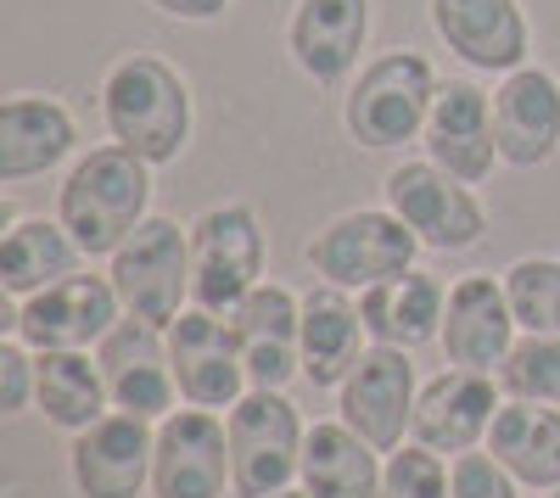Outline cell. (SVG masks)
Wrapping results in <instances>:
<instances>
[{"instance_id": "obj_4", "label": "cell", "mask_w": 560, "mask_h": 498, "mask_svg": "<svg viewBox=\"0 0 560 498\" xmlns=\"http://www.w3.org/2000/svg\"><path fill=\"white\" fill-rule=\"evenodd\" d=\"M303 420L275 387H253L230 410V493L275 498L303 476Z\"/></svg>"}, {"instance_id": "obj_3", "label": "cell", "mask_w": 560, "mask_h": 498, "mask_svg": "<svg viewBox=\"0 0 560 498\" xmlns=\"http://www.w3.org/2000/svg\"><path fill=\"white\" fill-rule=\"evenodd\" d=\"M432 102H438L432 62L420 51H387V57L359 68V79L348 90V107H342V123L359 146L393 152V146L415 141V134H427Z\"/></svg>"}, {"instance_id": "obj_30", "label": "cell", "mask_w": 560, "mask_h": 498, "mask_svg": "<svg viewBox=\"0 0 560 498\" xmlns=\"http://www.w3.org/2000/svg\"><path fill=\"white\" fill-rule=\"evenodd\" d=\"M499 387L522 403H560V336H522L499 365Z\"/></svg>"}, {"instance_id": "obj_31", "label": "cell", "mask_w": 560, "mask_h": 498, "mask_svg": "<svg viewBox=\"0 0 560 498\" xmlns=\"http://www.w3.org/2000/svg\"><path fill=\"white\" fill-rule=\"evenodd\" d=\"M382 498H448V471L432 448H398L382 471Z\"/></svg>"}, {"instance_id": "obj_34", "label": "cell", "mask_w": 560, "mask_h": 498, "mask_svg": "<svg viewBox=\"0 0 560 498\" xmlns=\"http://www.w3.org/2000/svg\"><path fill=\"white\" fill-rule=\"evenodd\" d=\"M152 7L179 17V23H213V17H224L230 0H152Z\"/></svg>"}, {"instance_id": "obj_25", "label": "cell", "mask_w": 560, "mask_h": 498, "mask_svg": "<svg viewBox=\"0 0 560 498\" xmlns=\"http://www.w3.org/2000/svg\"><path fill=\"white\" fill-rule=\"evenodd\" d=\"M303 493L308 498H382V465L348 420H325L303 437Z\"/></svg>"}, {"instance_id": "obj_10", "label": "cell", "mask_w": 560, "mask_h": 498, "mask_svg": "<svg viewBox=\"0 0 560 498\" xmlns=\"http://www.w3.org/2000/svg\"><path fill=\"white\" fill-rule=\"evenodd\" d=\"M168 358H174V381L179 398L191 410H236L247 398V365H242V347L230 320L208 308H191L168 325Z\"/></svg>"}, {"instance_id": "obj_33", "label": "cell", "mask_w": 560, "mask_h": 498, "mask_svg": "<svg viewBox=\"0 0 560 498\" xmlns=\"http://www.w3.org/2000/svg\"><path fill=\"white\" fill-rule=\"evenodd\" d=\"M34 398V358L23 353V342H0V415H23Z\"/></svg>"}, {"instance_id": "obj_19", "label": "cell", "mask_w": 560, "mask_h": 498, "mask_svg": "<svg viewBox=\"0 0 560 498\" xmlns=\"http://www.w3.org/2000/svg\"><path fill=\"white\" fill-rule=\"evenodd\" d=\"M443 353L454 370H493L510 358L516 347V313H510V297L493 275H465L454 292H448V308H443Z\"/></svg>"}, {"instance_id": "obj_35", "label": "cell", "mask_w": 560, "mask_h": 498, "mask_svg": "<svg viewBox=\"0 0 560 498\" xmlns=\"http://www.w3.org/2000/svg\"><path fill=\"white\" fill-rule=\"evenodd\" d=\"M275 498H308V493H292V487H287V493H275Z\"/></svg>"}, {"instance_id": "obj_7", "label": "cell", "mask_w": 560, "mask_h": 498, "mask_svg": "<svg viewBox=\"0 0 560 498\" xmlns=\"http://www.w3.org/2000/svg\"><path fill=\"white\" fill-rule=\"evenodd\" d=\"M135 320L174 325L179 303L191 297V230H179L174 218H147L140 230L113 252V275Z\"/></svg>"}, {"instance_id": "obj_29", "label": "cell", "mask_w": 560, "mask_h": 498, "mask_svg": "<svg viewBox=\"0 0 560 498\" xmlns=\"http://www.w3.org/2000/svg\"><path fill=\"white\" fill-rule=\"evenodd\" d=\"M504 297L527 336H560V258H522L504 275Z\"/></svg>"}, {"instance_id": "obj_20", "label": "cell", "mask_w": 560, "mask_h": 498, "mask_svg": "<svg viewBox=\"0 0 560 498\" xmlns=\"http://www.w3.org/2000/svg\"><path fill=\"white\" fill-rule=\"evenodd\" d=\"M493 415H499V398L482 370H443L438 381L420 387L409 431L432 454H465V448H477L488 437Z\"/></svg>"}, {"instance_id": "obj_6", "label": "cell", "mask_w": 560, "mask_h": 498, "mask_svg": "<svg viewBox=\"0 0 560 498\" xmlns=\"http://www.w3.org/2000/svg\"><path fill=\"white\" fill-rule=\"evenodd\" d=\"M264 275V230L247 202L208 208L191 224V303L208 313H230Z\"/></svg>"}, {"instance_id": "obj_28", "label": "cell", "mask_w": 560, "mask_h": 498, "mask_svg": "<svg viewBox=\"0 0 560 498\" xmlns=\"http://www.w3.org/2000/svg\"><path fill=\"white\" fill-rule=\"evenodd\" d=\"M79 275V241L68 236V224L57 218H18L7 241H0V292L7 297H34L45 286H57Z\"/></svg>"}, {"instance_id": "obj_12", "label": "cell", "mask_w": 560, "mask_h": 498, "mask_svg": "<svg viewBox=\"0 0 560 498\" xmlns=\"http://www.w3.org/2000/svg\"><path fill=\"white\" fill-rule=\"evenodd\" d=\"M96 365L107 376V392L124 415H140V420H168L174 410V358H168V342H163V325L152 320H118L107 336H102V353Z\"/></svg>"}, {"instance_id": "obj_23", "label": "cell", "mask_w": 560, "mask_h": 498, "mask_svg": "<svg viewBox=\"0 0 560 498\" xmlns=\"http://www.w3.org/2000/svg\"><path fill=\"white\" fill-rule=\"evenodd\" d=\"M364 313L342 286L325 281L303 297V376L314 387H342L364 358Z\"/></svg>"}, {"instance_id": "obj_13", "label": "cell", "mask_w": 560, "mask_h": 498, "mask_svg": "<svg viewBox=\"0 0 560 498\" xmlns=\"http://www.w3.org/2000/svg\"><path fill=\"white\" fill-rule=\"evenodd\" d=\"M230 487V426L213 410H179L158 426L152 493L158 498H224Z\"/></svg>"}, {"instance_id": "obj_36", "label": "cell", "mask_w": 560, "mask_h": 498, "mask_svg": "<svg viewBox=\"0 0 560 498\" xmlns=\"http://www.w3.org/2000/svg\"><path fill=\"white\" fill-rule=\"evenodd\" d=\"M555 498H560V487H555Z\"/></svg>"}, {"instance_id": "obj_24", "label": "cell", "mask_w": 560, "mask_h": 498, "mask_svg": "<svg viewBox=\"0 0 560 498\" xmlns=\"http://www.w3.org/2000/svg\"><path fill=\"white\" fill-rule=\"evenodd\" d=\"M443 308H448L443 281L420 275V269H404V275L359 292L364 331L387 347H420V342L443 336Z\"/></svg>"}, {"instance_id": "obj_18", "label": "cell", "mask_w": 560, "mask_h": 498, "mask_svg": "<svg viewBox=\"0 0 560 498\" xmlns=\"http://www.w3.org/2000/svg\"><path fill=\"white\" fill-rule=\"evenodd\" d=\"M427 157L438 168H448L465 186H482L499 163V141H493V96L471 79H448L438 84V102L427 118Z\"/></svg>"}, {"instance_id": "obj_22", "label": "cell", "mask_w": 560, "mask_h": 498, "mask_svg": "<svg viewBox=\"0 0 560 498\" xmlns=\"http://www.w3.org/2000/svg\"><path fill=\"white\" fill-rule=\"evenodd\" d=\"M73 146H79V129H73V112L62 102L28 96V90L0 102V179L7 186L57 168Z\"/></svg>"}, {"instance_id": "obj_32", "label": "cell", "mask_w": 560, "mask_h": 498, "mask_svg": "<svg viewBox=\"0 0 560 498\" xmlns=\"http://www.w3.org/2000/svg\"><path fill=\"white\" fill-rule=\"evenodd\" d=\"M448 498H516V476H510L493 454H454L448 471Z\"/></svg>"}, {"instance_id": "obj_27", "label": "cell", "mask_w": 560, "mask_h": 498, "mask_svg": "<svg viewBox=\"0 0 560 498\" xmlns=\"http://www.w3.org/2000/svg\"><path fill=\"white\" fill-rule=\"evenodd\" d=\"M488 454L527 487H560V415L510 398L488 426Z\"/></svg>"}, {"instance_id": "obj_16", "label": "cell", "mask_w": 560, "mask_h": 498, "mask_svg": "<svg viewBox=\"0 0 560 498\" xmlns=\"http://www.w3.org/2000/svg\"><path fill=\"white\" fill-rule=\"evenodd\" d=\"M493 141L499 163L544 168L560 152V79L544 68H516L493 90Z\"/></svg>"}, {"instance_id": "obj_17", "label": "cell", "mask_w": 560, "mask_h": 498, "mask_svg": "<svg viewBox=\"0 0 560 498\" xmlns=\"http://www.w3.org/2000/svg\"><path fill=\"white\" fill-rule=\"evenodd\" d=\"M158 431L140 415H107L73 437V487L84 498H135L152 482Z\"/></svg>"}, {"instance_id": "obj_2", "label": "cell", "mask_w": 560, "mask_h": 498, "mask_svg": "<svg viewBox=\"0 0 560 498\" xmlns=\"http://www.w3.org/2000/svg\"><path fill=\"white\" fill-rule=\"evenodd\" d=\"M102 118L118 146H129L135 157L163 168L191 141V90H185V79L163 57L135 51V57L113 62V73L102 84Z\"/></svg>"}, {"instance_id": "obj_21", "label": "cell", "mask_w": 560, "mask_h": 498, "mask_svg": "<svg viewBox=\"0 0 560 498\" xmlns=\"http://www.w3.org/2000/svg\"><path fill=\"white\" fill-rule=\"evenodd\" d=\"M370 39V0H298L287 45L292 62L314 84H337L359 68V51Z\"/></svg>"}, {"instance_id": "obj_14", "label": "cell", "mask_w": 560, "mask_h": 498, "mask_svg": "<svg viewBox=\"0 0 560 498\" xmlns=\"http://www.w3.org/2000/svg\"><path fill=\"white\" fill-rule=\"evenodd\" d=\"M432 28L448 51L477 73H516L527 68L533 28L522 0H427Z\"/></svg>"}, {"instance_id": "obj_9", "label": "cell", "mask_w": 560, "mask_h": 498, "mask_svg": "<svg viewBox=\"0 0 560 498\" xmlns=\"http://www.w3.org/2000/svg\"><path fill=\"white\" fill-rule=\"evenodd\" d=\"M118 286L102 275H68L57 286H45L34 297H23V308L7 313V331L18 342H28L34 353L51 347H90L118 325Z\"/></svg>"}, {"instance_id": "obj_5", "label": "cell", "mask_w": 560, "mask_h": 498, "mask_svg": "<svg viewBox=\"0 0 560 498\" xmlns=\"http://www.w3.org/2000/svg\"><path fill=\"white\" fill-rule=\"evenodd\" d=\"M415 252H420V236L393 208L342 213L308 241V263L342 292H370L404 275V269H415Z\"/></svg>"}, {"instance_id": "obj_11", "label": "cell", "mask_w": 560, "mask_h": 498, "mask_svg": "<svg viewBox=\"0 0 560 498\" xmlns=\"http://www.w3.org/2000/svg\"><path fill=\"white\" fill-rule=\"evenodd\" d=\"M415 365L409 347H364V358L353 365V376L342 381V420L376 448V454H398L404 448V426L415 420Z\"/></svg>"}, {"instance_id": "obj_8", "label": "cell", "mask_w": 560, "mask_h": 498, "mask_svg": "<svg viewBox=\"0 0 560 498\" xmlns=\"http://www.w3.org/2000/svg\"><path fill=\"white\" fill-rule=\"evenodd\" d=\"M387 208L420 236V247H432V252H471L488 230V213L471 197V186L454 179L448 168H438L432 157L398 163L387 174Z\"/></svg>"}, {"instance_id": "obj_1", "label": "cell", "mask_w": 560, "mask_h": 498, "mask_svg": "<svg viewBox=\"0 0 560 498\" xmlns=\"http://www.w3.org/2000/svg\"><path fill=\"white\" fill-rule=\"evenodd\" d=\"M152 163L129 146H96L73 163L57 197V218L79 241L84 258H113L152 213Z\"/></svg>"}, {"instance_id": "obj_15", "label": "cell", "mask_w": 560, "mask_h": 498, "mask_svg": "<svg viewBox=\"0 0 560 498\" xmlns=\"http://www.w3.org/2000/svg\"><path fill=\"white\" fill-rule=\"evenodd\" d=\"M253 387H287L303 370V303L287 286H253L224 313Z\"/></svg>"}, {"instance_id": "obj_26", "label": "cell", "mask_w": 560, "mask_h": 498, "mask_svg": "<svg viewBox=\"0 0 560 498\" xmlns=\"http://www.w3.org/2000/svg\"><path fill=\"white\" fill-rule=\"evenodd\" d=\"M34 403H39V415L51 426L79 437L96 420H107L113 392H107L102 365H90L79 347H51V353L34 358Z\"/></svg>"}]
</instances>
